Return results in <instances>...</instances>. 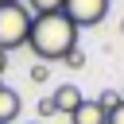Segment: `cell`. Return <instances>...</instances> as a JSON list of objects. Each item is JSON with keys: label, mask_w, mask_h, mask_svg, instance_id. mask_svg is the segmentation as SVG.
Wrapping results in <instances>:
<instances>
[{"label": "cell", "mask_w": 124, "mask_h": 124, "mask_svg": "<svg viewBox=\"0 0 124 124\" xmlns=\"http://www.w3.org/2000/svg\"><path fill=\"white\" fill-rule=\"evenodd\" d=\"M23 112V97L12 85H0V124H16Z\"/></svg>", "instance_id": "cell-5"}, {"label": "cell", "mask_w": 124, "mask_h": 124, "mask_svg": "<svg viewBox=\"0 0 124 124\" xmlns=\"http://www.w3.org/2000/svg\"><path fill=\"white\" fill-rule=\"evenodd\" d=\"M27 46H31V50H35V58H43V62H62V54L78 46V27H74L62 12L31 16Z\"/></svg>", "instance_id": "cell-1"}, {"label": "cell", "mask_w": 124, "mask_h": 124, "mask_svg": "<svg viewBox=\"0 0 124 124\" xmlns=\"http://www.w3.org/2000/svg\"><path fill=\"white\" fill-rule=\"evenodd\" d=\"M120 101H124V89H120Z\"/></svg>", "instance_id": "cell-15"}, {"label": "cell", "mask_w": 124, "mask_h": 124, "mask_svg": "<svg viewBox=\"0 0 124 124\" xmlns=\"http://www.w3.org/2000/svg\"><path fill=\"white\" fill-rule=\"evenodd\" d=\"M0 4H23V0H0Z\"/></svg>", "instance_id": "cell-13"}, {"label": "cell", "mask_w": 124, "mask_h": 124, "mask_svg": "<svg viewBox=\"0 0 124 124\" xmlns=\"http://www.w3.org/2000/svg\"><path fill=\"white\" fill-rule=\"evenodd\" d=\"M105 124H124V101H120L116 108H108V112H105Z\"/></svg>", "instance_id": "cell-10"}, {"label": "cell", "mask_w": 124, "mask_h": 124, "mask_svg": "<svg viewBox=\"0 0 124 124\" xmlns=\"http://www.w3.org/2000/svg\"><path fill=\"white\" fill-rule=\"evenodd\" d=\"M62 16L81 31V27H97L108 16V0H62Z\"/></svg>", "instance_id": "cell-3"}, {"label": "cell", "mask_w": 124, "mask_h": 124, "mask_svg": "<svg viewBox=\"0 0 124 124\" xmlns=\"http://www.w3.org/2000/svg\"><path fill=\"white\" fill-rule=\"evenodd\" d=\"M81 101H85V97H81V89H78L74 81H62V85H58V89L50 93V105H54V116H58V112H62V116H74V108H78Z\"/></svg>", "instance_id": "cell-4"}, {"label": "cell", "mask_w": 124, "mask_h": 124, "mask_svg": "<svg viewBox=\"0 0 124 124\" xmlns=\"http://www.w3.org/2000/svg\"><path fill=\"white\" fill-rule=\"evenodd\" d=\"M39 116H43V120H46V116H54V105H50V97H43V101H39Z\"/></svg>", "instance_id": "cell-11"}, {"label": "cell", "mask_w": 124, "mask_h": 124, "mask_svg": "<svg viewBox=\"0 0 124 124\" xmlns=\"http://www.w3.org/2000/svg\"><path fill=\"white\" fill-rule=\"evenodd\" d=\"M62 66H70V70H81V66H85V50H81V46L66 50V54H62Z\"/></svg>", "instance_id": "cell-8"}, {"label": "cell", "mask_w": 124, "mask_h": 124, "mask_svg": "<svg viewBox=\"0 0 124 124\" xmlns=\"http://www.w3.org/2000/svg\"><path fill=\"white\" fill-rule=\"evenodd\" d=\"M120 35H124V19H120Z\"/></svg>", "instance_id": "cell-14"}, {"label": "cell", "mask_w": 124, "mask_h": 124, "mask_svg": "<svg viewBox=\"0 0 124 124\" xmlns=\"http://www.w3.org/2000/svg\"><path fill=\"white\" fill-rule=\"evenodd\" d=\"M46 78H50V66H46V62H35V66H31V81H35V85H43Z\"/></svg>", "instance_id": "cell-9"}, {"label": "cell", "mask_w": 124, "mask_h": 124, "mask_svg": "<svg viewBox=\"0 0 124 124\" xmlns=\"http://www.w3.org/2000/svg\"><path fill=\"white\" fill-rule=\"evenodd\" d=\"M23 8L31 16H50V12H62V0H23Z\"/></svg>", "instance_id": "cell-7"}, {"label": "cell", "mask_w": 124, "mask_h": 124, "mask_svg": "<svg viewBox=\"0 0 124 124\" xmlns=\"http://www.w3.org/2000/svg\"><path fill=\"white\" fill-rule=\"evenodd\" d=\"M70 124H105V108H101L97 101H81V105L74 108Z\"/></svg>", "instance_id": "cell-6"}, {"label": "cell", "mask_w": 124, "mask_h": 124, "mask_svg": "<svg viewBox=\"0 0 124 124\" xmlns=\"http://www.w3.org/2000/svg\"><path fill=\"white\" fill-rule=\"evenodd\" d=\"M27 31H31V12L23 4H0V50H16L27 46Z\"/></svg>", "instance_id": "cell-2"}, {"label": "cell", "mask_w": 124, "mask_h": 124, "mask_svg": "<svg viewBox=\"0 0 124 124\" xmlns=\"http://www.w3.org/2000/svg\"><path fill=\"white\" fill-rule=\"evenodd\" d=\"M4 70H8V54L0 50V78H4Z\"/></svg>", "instance_id": "cell-12"}]
</instances>
